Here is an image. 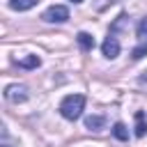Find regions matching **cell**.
<instances>
[{
    "label": "cell",
    "instance_id": "obj_12",
    "mask_svg": "<svg viewBox=\"0 0 147 147\" xmlns=\"http://www.w3.org/2000/svg\"><path fill=\"white\" fill-rule=\"evenodd\" d=\"M138 37H140V39H147V18H142V21L138 23Z\"/></svg>",
    "mask_w": 147,
    "mask_h": 147
},
{
    "label": "cell",
    "instance_id": "obj_15",
    "mask_svg": "<svg viewBox=\"0 0 147 147\" xmlns=\"http://www.w3.org/2000/svg\"><path fill=\"white\" fill-rule=\"evenodd\" d=\"M138 83H140L142 87H147V71H142V74H140V78H138Z\"/></svg>",
    "mask_w": 147,
    "mask_h": 147
},
{
    "label": "cell",
    "instance_id": "obj_16",
    "mask_svg": "<svg viewBox=\"0 0 147 147\" xmlns=\"http://www.w3.org/2000/svg\"><path fill=\"white\" fill-rule=\"evenodd\" d=\"M69 2H76V5H78V2H83V0H69Z\"/></svg>",
    "mask_w": 147,
    "mask_h": 147
},
{
    "label": "cell",
    "instance_id": "obj_9",
    "mask_svg": "<svg viewBox=\"0 0 147 147\" xmlns=\"http://www.w3.org/2000/svg\"><path fill=\"white\" fill-rule=\"evenodd\" d=\"M39 64H41V60H39L37 55H28V57L18 60V67H21V69H37Z\"/></svg>",
    "mask_w": 147,
    "mask_h": 147
},
{
    "label": "cell",
    "instance_id": "obj_7",
    "mask_svg": "<svg viewBox=\"0 0 147 147\" xmlns=\"http://www.w3.org/2000/svg\"><path fill=\"white\" fill-rule=\"evenodd\" d=\"M78 46L83 48V51H92L94 48V37L90 34V32H78Z\"/></svg>",
    "mask_w": 147,
    "mask_h": 147
},
{
    "label": "cell",
    "instance_id": "obj_2",
    "mask_svg": "<svg viewBox=\"0 0 147 147\" xmlns=\"http://www.w3.org/2000/svg\"><path fill=\"white\" fill-rule=\"evenodd\" d=\"M41 18H44L46 23H64V21L69 18V9H67L64 5H53V7H48V9L41 14Z\"/></svg>",
    "mask_w": 147,
    "mask_h": 147
},
{
    "label": "cell",
    "instance_id": "obj_6",
    "mask_svg": "<svg viewBox=\"0 0 147 147\" xmlns=\"http://www.w3.org/2000/svg\"><path fill=\"white\" fill-rule=\"evenodd\" d=\"M136 136L138 138H145L147 136V119H145V113L142 110H136Z\"/></svg>",
    "mask_w": 147,
    "mask_h": 147
},
{
    "label": "cell",
    "instance_id": "obj_11",
    "mask_svg": "<svg viewBox=\"0 0 147 147\" xmlns=\"http://www.w3.org/2000/svg\"><path fill=\"white\" fill-rule=\"evenodd\" d=\"M147 55V41H142L140 46H136L133 51H131V57L133 60H140V57H145Z\"/></svg>",
    "mask_w": 147,
    "mask_h": 147
},
{
    "label": "cell",
    "instance_id": "obj_3",
    "mask_svg": "<svg viewBox=\"0 0 147 147\" xmlns=\"http://www.w3.org/2000/svg\"><path fill=\"white\" fill-rule=\"evenodd\" d=\"M5 99L9 103H23L28 99V90L25 85H7L5 87Z\"/></svg>",
    "mask_w": 147,
    "mask_h": 147
},
{
    "label": "cell",
    "instance_id": "obj_5",
    "mask_svg": "<svg viewBox=\"0 0 147 147\" xmlns=\"http://www.w3.org/2000/svg\"><path fill=\"white\" fill-rule=\"evenodd\" d=\"M85 126H87L90 131H101V129L106 126V117H103V115H87V117H85Z\"/></svg>",
    "mask_w": 147,
    "mask_h": 147
},
{
    "label": "cell",
    "instance_id": "obj_13",
    "mask_svg": "<svg viewBox=\"0 0 147 147\" xmlns=\"http://www.w3.org/2000/svg\"><path fill=\"white\" fill-rule=\"evenodd\" d=\"M2 147H11V142H9V133H7V126H2Z\"/></svg>",
    "mask_w": 147,
    "mask_h": 147
},
{
    "label": "cell",
    "instance_id": "obj_8",
    "mask_svg": "<svg viewBox=\"0 0 147 147\" xmlns=\"http://www.w3.org/2000/svg\"><path fill=\"white\" fill-rule=\"evenodd\" d=\"M37 2H39V0H9V7L16 9V11H28V9H32Z\"/></svg>",
    "mask_w": 147,
    "mask_h": 147
},
{
    "label": "cell",
    "instance_id": "obj_1",
    "mask_svg": "<svg viewBox=\"0 0 147 147\" xmlns=\"http://www.w3.org/2000/svg\"><path fill=\"white\" fill-rule=\"evenodd\" d=\"M83 108H85V96H83V94H69V96H64L62 103H60V113H62V117L69 119V122H76V119L83 115Z\"/></svg>",
    "mask_w": 147,
    "mask_h": 147
},
{
    "label": "cell",
    "instance_id": "obj_4",
    "mask_svg": "<svg viewBox=\"0 0 147 147\" xmlns=\"http://www.w3.org/2000/svg\"><path fill=\"white\" fill-rule=\"evenodd\" d=\"M101 53H103V57H108V60L117 57V55H119V41H117V37L108 34V37L103 39V44H101Z\"/></svg>",
    "mask_w": 147,
    "mask_h": 147
},
{
    "label": "cell",
    "instance_id": "obj_14",
    "mask_svg": "<svg viewBox=\"0 0 147 147\" xmlns=\"http://www.w3.org/2000/svg\"><path fill=\"white\" fill-rule=\"evenodd\" d=\"M113 2H119V0H99L96 9H106V7H108V5H113Z\"/></svg>",
    "mask_w": 147,
    "mask_h": 147
},
{
    "label": "cell",
    "instance_id": "obj_10",
    "mask_svg": "<svg viewBox=\"0 0 147 147\" xmlns=\"http://www.w3.org/2000/svg\"><path fill=\"white\" fill-rule=\"evenodd\" d=\"M113 136H115L117 140H126V138H129V129H126L122 122H117V124L113 126Z\"/></svg>",
    "mask_w": 147,
    "mask_h": 147
}]
</instances>
